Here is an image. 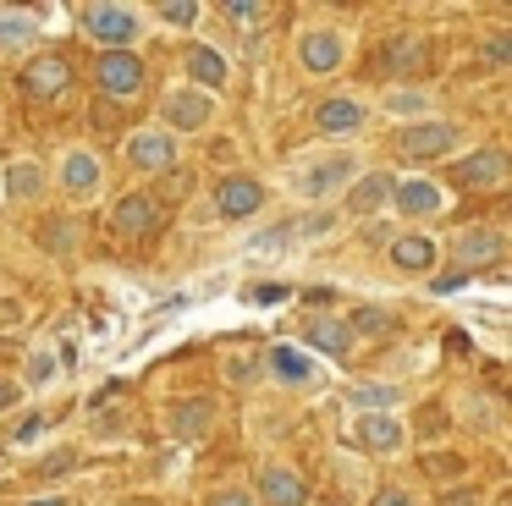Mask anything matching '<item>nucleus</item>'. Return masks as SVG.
<instances>
[{
	"label": "nucleus",
	"mask_w": 512,
	"mask_h": 506,
	"mask_svg": "<svg viewBox=\"0 0 512 506\" xmlns=\"http://www.w3.org/2000/svg\"><path fill=\"white\" fill-rule=\"evenodd\" d=\"M364 171V154L342 149V143H314V149H298L287 160V193L303 198L309 209H325L331 198L347 193V182Z\"/></svg>",
	"instance_id": "obj_1"
},
{
	"label": "nucleus",
	"mask_w": 512,
	"mask_h": 506,
	"mask_svg": "<svg viewBox=\"0 0 512 506\" xmlns=\"http://www.w3.org/2000/svg\"><path fill=\"white\" fill-rule=\"evenodd\" d=\"M72 17H78V33H83V39H89L100 55H111V50H138V39L149 33L144 6H133V0H89V6H78Z\"/></svg>",
	"instance_id": "obj_2"
},
{
	"label": "nucleus",
	"mask_w": 512,
	"mask_h": 506,
	"mask_svg": "<svg viewBox=\"0 0 512 506\" xmlns=\"http://www.w3.org/2000/svg\"><path fill=\"white\" fill-rule=\"evenodd\" d=\"M347 55H353V28H342V22H303V28L292 33V61H298V72L314 77V83L347 72Z\"/></svg>",
	"instance_id": "obj_3"
},
{
	"label": "nucleus",
	"mask_w": 512,
	"mask_h": 506,
	"mask_svg": "<svg viewBox=\"0 0 512 506\" xmlns=\"http://www.w3.org/2000/svg\"><path fill=\"white\" fill-rule=\"evenodd\" d=\"M215 116H221V99L204 94V88H188V83L160 88V121H155V127H166L177 143L204 138V132L215 127Z\"/></svg>",
	"instance_id": "obj_4"
},
{
	"label": "nucleus",
	"mask_w": 512,
	"mask_h": 506,
	"mask_svg": "<svg viewBox=\"0 0 512 506\" xmlns=\"http://www.w3.org/2000/svg\"><path fill=\"white\" fill-rule=\"evenodd\" d=\"M391 149L408 165H430V160H446V154L463 149V127L446 116H424V121H408V127L391 132Z\"/></svg>",
	"instance_id": "obj_5"
},
{
	"label": "nucleus",
	"mask_w": 512,
	"mask_h": 506,
	"mask_svg": "<svg viewBox=\"0 0 512 506\" xmlns=\"http://www.w3.org/2000/svg\"><path fill=\"white\" fill-rule=\"evenodd\" d=\"M391 215L402 226H430V220L446 215V182L430 171H397L391 182Z\"/></svg>",
	"instance_id": "obj_6"
},
{
	"label": "nucleus",
	"mask_w": 512,
	"mask_h": 506,
	"mask_svg": "<svg viewBox=\"0 0 512 506\" xmlns=\"http://www.w3.org/2000/svg\"><path fill=\"white\" fill-rule=\"evenodd\" d=\"M507 231L501 226H463L452 242H441V259H452V275H485V270H496L501 259H507Z\"/></svg>",
	"instance_id": "obj_7"
},
{
	"label": "nucleus",
	"mask_w": 512,
	"mask_h": 506,
	"mask_svg": "<svg viewBox=\"0 0 512 506\" xmlns=\"http://www.w3.org/2000/svg\"><path fill=\"white\" fill-rule=\"evenodd\" d=\"M50 187H56L61 198H72V204H89V198L105 193V160L89 149V143H72V149L56 154V165H50Z\"/></svg>",
	"instance_id": "obj_8"
},
{
	"label": "nucleus",
	"mask_w": 512,
	"mask_h": 506,
	"mask_svg": "<svg viewBox=\"0 0 512 506\" xmlns=\"http://www.w3.org/2000/svg\"><path fill=\"white\" fill-rule=\"evenodd\" d=\"M369 121H375V105H369L364 94H325L320 105H314V132H320V143L353 149V138H364Z\"/></svg>",
	"instance_id": "obj_9"
},
{
	"label": "nucleus",
	"mask_w": 512,
	"mask_h": 506,
	"mask_svg": "<svg viewBox=\"0 0 512 506\" xmlns=\"http://www.w3.org/2000/svg\"><path fill=\"white\" fill-rule=\"evenodd\" d=\"M210 204H215V220L248 226V220L270 204V187H265V176H254V171H226V176H215Z\"/></svg>",
	"instance_id": "obj_10"
},
{
	"label": "nucleus",
	"mask_w": 512,
	"mask_h": 506,
	"mask_svg": "<svg viewBox=\"0 0 512 506\" xmlns=\"http://www.w3.org/2000/svg\"><path fill=\"white\" fill-rule=\"evenodd\" d=\"M122 160L133 165L138 176H166V171H177V165H182V143L171 138L166 127H155V121H144V127H133V132H127V143H122Z\"/></svg>",
	"instance_id": "obj_11"
},
{
	"label": "nucleus",
	"mask_w": 512,
	"mask_h": 506,
	"mask_svg": "<svg viewBox=\"0 0 512 506\" xmlns=\"http://www.w3.org/2000/svg\"><path fill=\"white\" fill-rule=\"evenodd\" d=\"M94 88L116 105H133L138 94L149 88V66L138 50H111V55H94Z\"/></svg>",
	"instance_id": "obj_12"
},
{
	"label": "nucleus",
	"mask_w": 512,
	"mask_h": 506,
	"mask_svg": "<svg viewBox=\"0 0 512 506\" xmlns=\"http://www.w3.org/2000/svg\"><path fill=\"white\" fill-rule=\"evenodd\" d=\"M353 446L364 457H380V462H397L408 457L413 435L402 424V413H353Z\"/></svg>",
	"instance_id": "obj_13"
},
{
	"label": "nucleus",
	"mask_w": 512,
	"mask_h": 506,
	"mask_svg": "<svg viewBox=\"0 0 512 506\" xmlns=\"http://www.w3.org/2000/svg\"><path fill=\"white\" fill-rule=\"evenodd\" d=\"M215 418H221V407H215L210 396H177V402L160 407V429H166L177 446H204V440L215 435Z\"/></svg>",
	"instance_id": "obj_14"
},
{
	"label": "nucleus",
	"mask_w": 512,
	"mask_h": 506,
	"mask_svg": "<svg viewBox=\"0 0 512 506\" xmlns=\"http://www.w3.org/2000/svg\"><path fill=\"white\" fill-rule=\"evenodd\" d=\"M507 176H512V160L501 143H479L463 160H452V182L463 193H496V187H507Z\"/></svg>",
	"instance_id": "obj_15"
},
{
	"label": "nucleus",
	"mask_w": 512,
	"mask_h": 506,
	"mask_svg": "<svg viewBox=\"0 0 512 506\" xmlns=\"http://www.w3.org/2000/svg\"><path fill=\"white\" fill-rule=\"evenodd\" d=\"M391 182H397V171H386V165H364V171L347 182L336 215L342 220H369V215H380V209H391Z\"/></svg>",
	"instance_id": "obj_16"
},
{
	"label": "nucleus",
	"mask_w": 512,
	"mask_h": 506,
	"mask_svg": "<svg viewBox=\"0 0 512 506\" xmlns=\"http://www.w3.org/2000/svg\"><path fill=\"white\" fill-rule=\"evenodd\" d=\"M386 259L397 275H435L441 270V237H435L430 226H402L397 237H391Z\"/></svg>",
	"instance_id": "obj_17"
},
{
	"label": "nucleus",
	"mask_w": 512,
	"mask_h": 506,
	"mask_svg": "<svg viewBox=\"0 0 512 506\" xmlns=\"http://www.w3.org/2000/svg\"><path fill=\"white\" fill-rule=\"evenodd\" d=\"M254 501L259 506H309V479H303V468L270 457L254 473Z\"/></svg>",
	"instance_id": "obj_18"
},
{
	"label": "nucleus",
	"mask_w": 512,
	"mask_h": 506,
	"mask_svg": "<svg viewBox=\"0 0 512 506\" xmlns=\"http://www.w3.org/2000/svg\"><path fill=\"white\" fill-rule=\"evenodd\" d=\"M17 88H23L28 99H61L72 88V61L67 55H56V50H45V55H28V66H23V77H17Z\"/></svg>",
	"instance_id": "obj_19"
},
{
	"label": "nucleus",
	"mask_w": 512,
	"mask_h": 506,
	"mask_svg": "<svg viewBox=\"0 0 512 506\" xmlns=\"http://www.w3.org/2000/svg\"><path fill=\"white\" fill-rule=\"evenodd\" d=\"M45 187H50L45 165H39V160H28V154H17V160H6V165H0V204L28 209V204H39V198H45Z\"/></svg>",
	"instance_id": "obj_20"
},
{
	"label": "nucleus",
	"mask_w": 512,
	"mask_h": 506,
	"mask_svg": "<svg viewBox=\"0 0 512 506\" xmlns=\"http://www.w3.org/2000/svg\"><path fill=\"white\" fill-rule=\"evenodd\" d=\"M182 83L221 99L226 83H232V61H226L215 44H188V50H182Z\"/></svg>",
	"instance_id": "obj_21"
},
{
	"label": "nucleus",
	"mask_w": 512,
	"mask_h": 506,
	"mask_svg": "<svg viewBox=\"0 0 512 506\" xmlns=\"http://www.w3.org/2000/svg\"><path fill=\"white\" fill-rule=\"evenodd\" d=\"M265 369H270V380L287 385V391H314V385H320L314 358H309V352H298V347H270L265 352Z\"/></svg>",
	"instance_id": "obj_22"
},
{
	"label": "nucleus",
	"mask_w": 512,
	"mask_h": 506,
	"mask_svg": "<svg viewBox=\"0 0 512 506\" xmlns=\"http://www.w3.org/2000/svg\"><path fill=\"white\" fill-rule=\"evenodd\" d=\"M408 385L402 380H353L347 385V407L353 413H402Z\"/></svg>",
	"instance_id": "obj_23"
},
{
	"label": "nucleus",
	"mask_w": 512,
	"mask_h": 506,
	"mask_svg": "<svg viewBox=\"0 0 512 506\" xmlns=\"http://www.w3.org/2000/svg\"><path fill=\"white\" fill-rule=\"evenodd\" d=\"M155 220H160V198H149V193H127V198H116L111 204V231L116 237H144V231H155Z\"/></svg>",
	"instance_id": "obj_24"
},
{
	"label": "nucleus",
	"mask_w": 512,
	"mask_h": 506,
	"mask_svg": "<svg viewBox=\"0 0 512 506\" xmlns=\"http://www.w3.org/2000/svg\"><path fill=\"white\" fill-rule=\"evenodd\" d=\"M303 336H309V347L331 352L336 363H347L358 352V341H353V330H347L342 314H309V319H303Z\"/></svg>",
	"instance_id": "obj_25"
},
{
	"label": "nucleus",
	"mask_w": 512,
	"mask_h": 506,
	"mask_svg": "<svg viewBox=\"0 0 512 506\" xmlns=\"http://www.w3.org/2000/svg\"><path fill=\"white\" fill-rule=\"evenodd\" d=\"M380 116H402V127L424 121L430 116V94L424 88H380Z\"/></svg>",
	"instance_id": "obj_26"
},
{
	"label": "nucleus",
	"mask_w": 512,
	"mask_h": 506,
	"mask_svg": "<svg viewBox=\"0 0 512 506\" xmlns=\"http://www.w3.org/2000/svg\"><path fill=\"white\" fill-rule=\"evenodd\" d=\"M39 39V17L17 6H0V50H28Z\"/></svg>",
	"instance_id": "obj_27"
},
{
	"label": "nucleus",
	"mask_w": 512,
	"mask_h": 506,
	"mask_svg": "<svg viewBox=\"0 0 512 506\" xmlns=\"http://www.w3.org/2000/svg\"><path fill=\"white\" fill-rule=\"evenodd\" d=\"M347 330H353V341H375V336H391V308H380V303H358V308H347Z\"/></svg>",
	"instance_id": "obj_28"
},
{
	"label": "nucleus",
	"mask_w": 512,
	"mask_h": 506,
	"mask_svg": "<svg viewBox=\"0 0 512 506\" xmlns=\"http://www.w3.org/2000/svg\"><path fill=\"white\" fill-rule=\"evenodd\" d=\"M419 61H424V33H397L386 50V66L408 77V72H419Z\"/></svg>",
	"instance_id": "obj_29"
},
{
	"label": "nucleus",
	"mask_w": 512,
	"mask_h": 506,
	"mask_svg": "<svg viewBox=\"0 0 512 506\" xmlns=\"http://www.w3.org/2000/svg\"><path fill=\"white\" fill-rule=\"evenodd\" d=\"M199 506H259V501H254V484L248 479H221L199 495Z\"/></svg>",
	"instance_id": "obj_30"
},
{
	"label": "nucleus",
	"mask_w": 512,
	"mask_h": 506,
	"mask_svg": "<svg viewBox=\"0 0 512 506\" xmlns=\"http://www.w3.org/2000/svg\"><path fill=\"white\" fill-rule=\"evenodd\" d=\"M144 17H155L160 28H193V22L204 17V6H193V0H160L155 11H144Z\"/></svg>",
	"instance_id": "obj_31"
},
{
	"label": "nucleus",
	"mask_w": 512,
	"mask_h": 506,
	"mask_svg": "<svg viewBox=\"0 0 512 506\" xmlns=\"http://www.w3.org/2000/svg\"><path fill=\"white\" fill-rule=\"evenodd\" d=\"M221 17L232 22L237 33H248V28H259V22L270 17V6H265V0H226V6H221Z\"/></svg>",
	"instance_id": "obj_32"
},
{
	"label": "nucleus",
	"mask_w": 512,
	"mask_h": 506,
	"mask_svg": "<svg viewBox=\"0 0 512 506\" xmlns=\"http://www.w3.org/2000/svg\"><path fill=\"white\" fill-rule=\"evenodd\" d=\"M39 237H45V248H50V253H67V248H78V220L61 215V220H50V226L39 231Z\"/></svg>",
	"instance_id": "obj_33"
},
{
	"label": "nucleus",
	"mask_w": 512,
	"mask_h": 506,
	"mask_svg": "<svg viewBox=\"0 0 512 506\" xmlns=\"http://www.w3.org/2000/svg\"><path fill=\"white\" fill-rule=\"evenodd\" d=\"M45 424H50V418H45V407H28V413L12 424V446H34V440L45 435Z\"/></svg>",
	"instance_id": "obj_34"
},
{
	"label": "nucleus",
	"mask_w": 512,
	"mask_h": 506,
	"mask_svg": "<svg viewBox=\"0 0 512 506\" xmlns=\"http://www.w3.org/2000/svg\"><path fill=\"white\" fill-rule=\"evenodd\" d=\"M369 506H424V495L413 490V484H380V490L369 495Z\"/></svg>",
	"instance_id": "obj_35"
},
{
	"label": "nucleus",
	"mask_w": 512,
	"mask_h": 506,
	"mask_svg": "<svg viewBox=\"0 0 512 506\" xmlns=\"http://www.w3.org/2000/svg\"><path fill=\"white\" fill-rule=\"evenodd\" d=\"M23 319H28V303H23V297L0 292V330H6V325H23Z\"/></svg>",
	"instance_id": "obj_36"
},
{
	"label": "nucleus",
	"mask_w": 512,
	"mask_h": 506,
	"mask_svg": "<svg viewBox=\"0 0 512 506\" xmlns=\"http://www.w3.org/2000/svg\"><path fill=\"white\" fill-rule=\"evenodd\" d=\"M23 506H83L72 490H39V495H23Z\"/></svg>",
	"instance_id": "obj_37"
},
{
	"label": "nucleus",
	"mask_w": 512,
	"mask_h": 506,
	"mask_svg": "<svg viewBox=\"0 0 512 506\" xmlns=\"http://www.w3.org/2000/svg\"><path fill=\"white\" fill-rule=\"evenodd\" d=\"M441 506H485V501H479V495L474 490H452V495H446V501Z\"/></svg>",
	"instance_id": "obj_38"
},
{
	"label": "nucleus",
	"mask_w": 512,
	"mask_h": 506,
	"mask_svg": "<svg viewBox=\"0 0 512 506\" xmlns=\"http://www.w3.org/2000/svg\"><path fill=\"white\" fill-rule=\"evenodd\" d=\"M490 66H507V33H496V39H490Z\"/></svg>",
	"instance_id": "obj_39"
},
{
	"label": "nucleus",
	"mask_w": 512,
	"mask_h": 506,
	"mask_svg": "<svg viewBox=\"0 0 512 506\" xmlns=\"http://www.w3.org/2000/svg\"><path fill=\"white\" fill-rule=\"evenodd\" d=\"M17 396H23V385H17V380H0V407H17Z\"/></svg>",
	"instance_id": "obj_40"
},
{
	"label": "nucleus",
	"mask_w": 512,
	"mask_h": 506,
	"mask_svg": "<svg viewBox=\"0 0 512 506\" xmlns=\"http://www.w3.org/2000/svg\"><path fill=\"white\" fill-rule=\"evenodd\" d=\"M122 506H160V501H122Z\"/></svg>",
	"instance_id": "obj_41"
}]
</instances>
